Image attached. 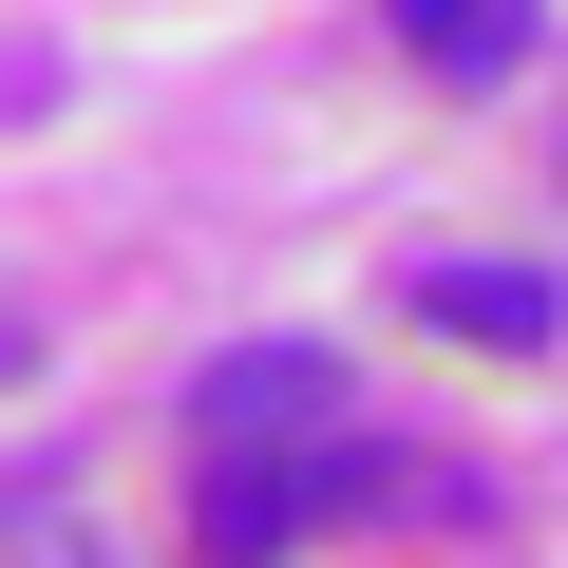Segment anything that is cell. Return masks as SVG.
Here are the masks:
<instances>
[{"label": "cell", "instance_id": "obj_1", "mask_svg": "<svg viewBox=\"0 0 568 568\" xmlns=\"http://www.w3.org/2000/svg\"><path fill=\"white\" fill-rule=\"evenodd\" d=\"M379 493V455H209V493H190V568H284L323 511H361Z\"/></svg>", "mask_w": 568, "mask_h": 568}, {"label": "cell", "instance_id": "obj_2", "mask_svg": "<svg viewBox=\"0 0 568 568\" xmlns=\"http://www.w3.org/2000/svg\"><path fill=\"white\" fill-rule=\"evenodd\" d=\"M323 398H342L323 342H227V361L190 379V436H209V455H284V436H323Z\"/></svg>", "mask_w": 568, "mask_h": 568}, {"label": "cell", "instance_id": "obj_3", "mask_svg": "<svg viewBox=\"0 0 568 568\" xmlns=\"http://www.w3.org/2000/svg\"><path fill=\"white\" fill-rule=\"evenodd\" d=\"M417 323H436V342H511V361H530V342H568V284H549V265H417Z\"/></svg>", "mask_w": 568, "mask_h": 568}, {"label": "cell", "instance_id": "obj_4", "mask_svg": "<svg viewBox=\"0 0 568 568\" xmlns=\"http://www.w3.org/2000/svg\"><path fill=\"white\" fill-rule=\"evenodd\" d=\"M398 58L455 77V95H493V77H530V20L511 0H398Z\"/></svg>", "mask_w": 568, "mask_h": 568}, {"label": "cell", "instance_id": "obj_5", "mask_svg": "<svg viewBox=\"0 0 568 568\" xmlns=\"http://www.w3.org/2000/svg\"><path fill=\"white\" fill-rule=\"evenodd\" d=\"M20 568H95V549H77V530H20Z\"/></svg>", "mask_w": 568, "mask_h": 568}]
</instances>
